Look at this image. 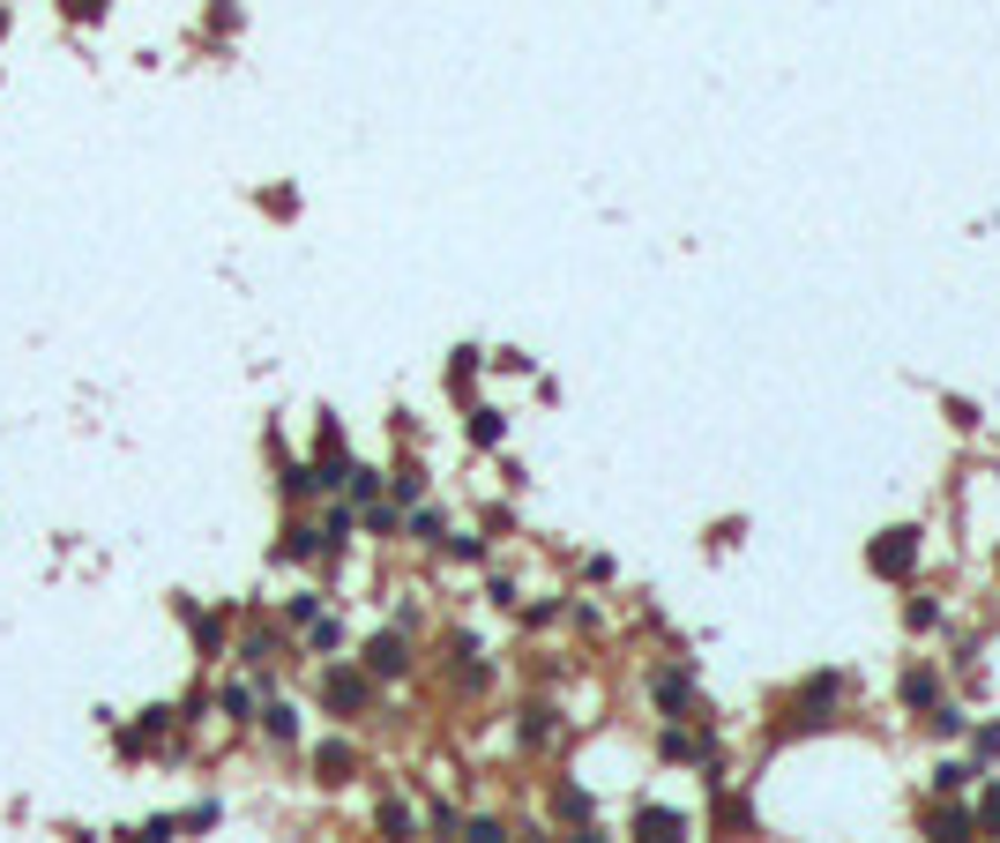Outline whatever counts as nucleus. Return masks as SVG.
<instances>
[{
    "label": "nucleus",
    "instance_id": "f257e3e1",
    "mask_svg": "<svg viewBox=\"0 0 1000 843\" xmlns=\"http://www.w3.org/2000/svg\"><path fill=\"white\" fill-rule=\"evenodd\" d=\"M322 702L336 709V717H359V709L374 702V679H366V672H351V665H329L322 672Z\"/></svg>",
    "mask_w": 1000,
    "mask_h": 843
},
{
    "label": "nucleus",
    "instance_id": "f03ea898",
    "mask_svg": "<svg viewBox=\"0 0 1000 843\" xmlns=\"http://www.w3.org/2000/svg\"><path fill=\"white\" fill-rule=\"evenodd\" d=\"M359 672H366V679H403V672H411V643H403L396 627H389V635H374V643H366V657H359Z\"/></svg>",
    "mask_w": 1000,
    "mask_h": 843
},
{
    "label": "nucleus",
    "instance_id": "7ed1b4c3",
    "mask_svg": "<svg viewBox=\"0 0 1000 843\" xmlns=\"http://www.w3.org/2000/svg\"><path fill=\"white\" fill-rule=\"evenodd\" d=\"M911 560H919V530H889L874 546V575H911Z\"/></svg>",
    "mask_w": 1000,
    "mask_h": 843
},
{
    "label": "nucleus",
    "instance_id": "20e7f679",
    "mask_svg": "<svg viewBox=\"0 0 1000 843\" xmlns=\"http://www.w3.org/2000/svg\"><path fill=\"white\" fill-rule=\"evenodd\" d=\"M322 530L314 522H284V538H276V560H292V568H306V560H322Z\"/></svg>",
    "mask_w": 1000,
    "mask_h": 843
},
{
    "label": "nucleus",
    "instance_id": "39448f33",
    "mask_svg": "<svg viewBox=\"0 0 1000 843\" xmlns=\"http://www.w3.org/2000/svg\"><path fill=\"white\" fill-rule=\"evenodd\" d=\"M173 612H179V620H187V635H195V643H202V657H217V649H225V627L209 620V612H202L195 597H173Z\"/></svg>",
    "mask_w": 1000,
    "mask_h": 843
},
{
    "label": "nucleus",
    "instance_id": "423d86ee",
    "mask_svg": "<svg viewBox=\"0 0 1000 843\" xmlns=\"http://www.w3.org/2000/svg\"><path fill=\"white\" fill-rule=\"evenodd\" d=\"M314 770H322V784H351V770H359L351 739H322V746H314Z\"/></svg>",
    "mask_w": 1000,
    "mask_h": 843
},
{
    "label": "nucleus",
    "instance_id": "0eeeda50",
    "mask_svg": "<svg viewBox=\"0 0 1000 843\" xmlns=\"http://www.w3.org/2000/svg\"><path fill=\"white\" fill-rule=\"evenodd\" d=\"M635 836L643 843H687V821L665 814V806H643V814H635Z\"/></svg>",
    "mask_w": 1000,
    "mask_h": 843
},
{
    "label": "nucleus",
    "instance_id": "6e6552de",
    "mask_svg": "<svg viewBox=\"0 0 1000 843\" xmlns=\"http://www.w3.org/2000/svg\"><path fill=\"white\" fill-rule=\"evenodd\" d=\"M217 709H225L232 724H254V709H262V687H247V679H225V687H217Z\"/></svg>",
    "mask_w": 1000,
    "mask_h": 843
},
{
    "label": "nucleus",
    "instance_id": "1a4fd4ad",
    "mask_svg": "<svg viewBox=\"0 0 1000 843\" xmlns=\"http://www.w3.org/2000/svg\"><path fill=\"white\" fill-rule=\"evenodd\" d=\"M254 717H262V732H269L276 746H292V739H300V709H292V702H262Z\"/></svg>",
    "mask_w": 1000,
    "mask_h": 843
},
{
    "label": "nucleus",
    "instance_id": "9d476101",
    "mask_svg": "<svg viewBox=\"0 0 1000 843\" xmlns=\"http://www.w3.org/2000/svg\"><path fill=\"white\" fill-rule=\"evenodd\" d=\"M239 665L269 672V665H276V635H247V643H239Z\"/></svg>",
    "mask_w": 1000,
    "mask_h": 843
},
{
    "label": "nucleus",
    "instance_id": "9b49d317",
    "mask_svg": "<svg viewBox=\"0 0 1000 843\" xmlns=\"http://www.w3.org/2000/svg\"><path fill=\"white\" fill-rule=\"evenodd\" d=\"M344 493H351V500H374V493H381V471H366V463H351V471H344Z\"/></svg>",
    "mask_w": 1000,
    "mask_h": 843
},
{
    "label": "nucleus",
    "instance_id": "f8f14e48",
    "mask_svg": "<svg viewBox=\"0 0 1000 843\" xmlns=\"http://www.w3.org/2000/svg\"><path fill=\"white\" fill-rule=\"evenodd\" d=\"M284 620H292V627H314V620H322V597H314V590H300L292 605H284Z\"/></svg>",
    "mask_w": 1000,
    "mask_h": 843
},
{
    "label": "nucleus",
    "instance_id": "ddd939ff",
    "mask_svg": "<svg viewBox=\"0 0 1000 843\" xmlns=\"http://www.w3.org/2000/svg\"><path fill=\"white\" fill-rule=\"evenodd\" d=\"M971 836V814H933V843H963Z\"/></svg>",
    "mask_w": 1000,
    "mask_h": 843
},
{
    "label": "nucleus",
    "instance_id": "4468645a",
    "mask_svg": "<svg viewBox=\"0 0 1000 843\" xmlns=\"http://www.w3.org/2000/svg\"><path fill=\"white\" fill-rule=\"evenodd\" d=\"M173 836H179V821H173V814H157L150 829H135V836H127V843H173Z\"/></svg>",
    "mask_w": 1000,
    "mask_h": 843
},
{
    "label": "nucleus",
    "instance_id": "2eb2a0df",
    "mask_svg": "<svg viewBox=\"0 0 1000 843\" xmlns=\"http://www.w3.org/2000/svg\"><path fill=\"white\" fill-rule=\"evenodd\" d=\"M471 441H478V448L500 441V411H471Z\"/></svg>",
    "mask_w": 1000,
    "mask_h": 843
},
{
    "label": "nucleus",
    "instance_id": "dca6fc26",
    "mask_svg": "<svg viewBox=\"0 0 1000 843\" xmlns=\"http://www.w3.org/2000/svg\"><path fill=\"white\" fill-rule=\"evenodd\" d=\"M903 702L925 709V702H933V672H911V679H903Z\"/></svg>",
    "mask_w": 1000,
    "mask_h": 843
},
{
    "label": "nucleus",
    "instance_id": "f3484780",
    "mask_svg": "<svg viewBox=\"0 0 1000 843\" xmlns=\"http://www.w3.org/2000/svg\"><path fill=\"white\" fill-rule=\"evenodd\" d=\"M60 16H68V23H98L105 0H60Z\"/></svg>",
    "mask_w": 1000,
    "mask_h": 843
},
{
    "label": "nucleus",
    "instance_id": "a211bd4d",
    "mask_svg": "<svg viewBox=\"0 0 1000 843\" xmlns=\"http://www.w3.org/2000/svg\"><path fill=\"white\" fill-rule=\"evenodd\" d=\"M217 814H225V806H217V798H202V806H187V821H179V829H217Z\"/></svg>",
    "mask_w": 1000,
    "mask_h": 843
},
{
    "label": "nucleus",
    "instance_id": "6ab92c4d",
    "mask_svg": "<svg viewBox=\"0 0 1000 843\" xmlns=\"http://www.w3.org/2000/svg\"><path fill=\"white\" fill-rule=\"evenodd\" d=\"M411 538H425V546H441V516H433V508H419V516H411Z\"/></svg>",
    "mask_w": 1000,
    "mask_h": 843
},
{
    "label": "nucleus",
    "instance_id": "aec40b11",
    "mask_svg": "<svg viewBox=\"0 0 1000 843\" xmlns=\"http://www.w3.org/2000/svg\"><path fill=\"white\" fill-rule=\"evenodd\" d=\"M306 643H314V649H336V643H344V627H336V620H314V627H306Z\"/></svg>",
    "mask_w": 1000,
    "mask_h": 843
},
{
    "label": "nucleus",
    "instance_id": "412c9836",
    "mask_svg": "<svg viewBox=\"0 0 1000 843\" xmlns=\"http://www.w3.org/2000/svg\"><path fill=\"white\" fill-rule=\"evenodd\" d=\"M381 829H389V836H411V814H403L396 798H389V806H381Z\"/></svg>",
    "mask_w": 1000,
    "mask_h": 843
},
{
    "label": "nucleus",
    "instance_id": "4be33fe9",
    "mask_svg": "<svg viewBox=\"0 0 1000 843\" xmlns=\"http://www.w3.org/2000/svg\"><path fill=\"white\" fill-rule=\"evenodd\" d=\"M463 843H508V836H500V821H471V829H463Z\"/></svg>",
    "mask_w": 1000,
    "mask_h": 843
},
{
    "label": "nucleus",
    "instance_id": "5701e85b",
    "mask_svg": "<svg viewBox=\"0 0 1000 843\" xmlns=\"http://www.w3.org/2000/svg\"><path fill=\"white\" fill-rule=\"evenodd\" d=\"M239 23V0H217V8H209V30H232Z\"/></svg>",
    "mask_w": 1000,
    "mask_h": 843
},
{
    "label": "nucleus",
    "instance_id": "b1692460",
    "mask_svg": "<svg viewBox=\"0 0 1000 843\" xmlns=\"http://www.w3.org/2000/svg\"><path fill=\"white\" fill-rule=\"evenodd\" d=\"M978 821H986V829H1000V784H993L986 798H978Z\"/></svg>",
    "mask_w": 1000,
    "mask_h": 843
},
{
    "label": "nucleus",
    "instance_id": "393cba45",
    "mask_svg": "<svg viewBox=\"0 0 1000 843\" xmlns=\"http://www.w3.org/2000/svg\"><path fill=\"white\" fill-rule=\"evenodd\" d=\"M0 30H8V8H0Z\"/></svg>",
    "mask_w": 1000,
    "mask_h": 843
}]
</instances>
